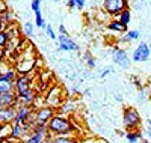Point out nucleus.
Listing matches in <instances>:
<instances>
[{
	"label": "nucleus",
	"mask_w": 151,
	"mask_h": 143,
	"mask_svg": "<svg viewBox=\"0 0 151 143\" xmlns=\"http://www.w3.org/2000/svg\"><path fill=\"white\" fill-rule=\"evenodd\" d=\"M48 133L52 136H67V134H73L74 133V124L67 118V116L62 114H55L52 119L47 124Z\"/></svg>",
	"instance_id": "obj_1"
},
{
	"label": "nucleus",
	"mask_w": 151,
	"mask_h": 143,
	"mask_svg": "<svg viewBox=\"0 0 151 143\" xmlns=\"http://www.w3.org/2000/svg\"><path fill=\"white\" fill-rule=\"evenodd\" d=\"M44 101H45V106L58 110L65 101V90H64V87L59 86V84L50 86L48 90L45 92V95H44Z\"/></svg>",
	"instance_id": "obj_2"
},
{
	"label": "nucleus",
	"mask_w": 151,
	"mask_h": 143,
	"mask_svg": "<svg viewBox=\"0 0 151 143\" xmlns=\"http://www.w3.org/2000/svg\"><path fill=\"white\" fill-rule=\"evenodd\" d=\"M141 124H142V118H141V113L137 112L136 107H125L124 109V112H122V125L127 131L141 128Z\"/></svg>",
	"instance_id": "obj_3"
},
{
	"label": "nucleus",
	"mask_w": 151,
	"mask_h": 143,
	"mask_svg": "<svg viewBox=\"0 0 151 143\" xmlns=\"http://www.w3.org/2000/svg\"><path fill=\"white\" fill-rule=\"evenodd\" d=\"M125 8H129V0H103V11L110 17L116 18Z\"/></svg>",
	"instance_id": "obj_4"
},
{
	"label": "nucleus",
	"mask_w": 151,
	"mask_h": 143,
	"mask_svg": "<svg viewBox=\"0 0 151 143\" xmlns=\"http://www.w3.org/2000/svg\"><path fill=\"white\" fill-rule=\"evenodd\" d=\"M110 54H112V62L115 65H118L119 68H122V69H129L130 68L132 59H130V56L127 54V51H125L124 48L113 47L110 50Z\"/></svg>",
	"instance_id": "obj_5"
},
{
	"label": "nucleus",
	"mask_w": 151,
	"mask_h": 143,
	"mask_svg": "<svg viewBox=\"0 0 151 143\" xmlns=\"http://www.w3.org/2000/svg\"><path fill=\"white\" fill-rule=\"evenodd\" d=\"M150 59H151V47L148 45V42H139L133 51L132 60L136 63H142V62H148Z\"/></svg>",
	"instance_id": "obj_6"
},
{
	"label": "nucleus",
	"mask_w": 151,
	"mask_h": 143,
	"mask_svg": "<svg viewBox=\"0 0 151 143\" xmlns=\"http://www.w3.org/2000/svg\"><path fill=\"white\" fill-rule=\"evenodd\" d=\"M33 75H35V69L30 71L27 75H18L17 77V80H15V94L17 97L24 94L26 90L32 89V83H33Z\"/></svg>",
	"instance_id": "obj_7"
},
{
	"label": "nucleus",
	"mask_w": 151,
	"mask_h": 143,
	"mask_svg": "<svg viewBox=\"0 0 151 143\" xmlns=\"http://www.w3.org/2000/svg\"><path fill=\"white\" fill-rule=\"evenodd\" d=\"M33 112L36 114V124L38 125H47L48 121L56 114V110L48 107V106H42V107H40L38 110H33Z\"/></svg>",
	"instance_id": "obj_8"
},
{
	"label": "nucleus",
	"mask_w": 151,
	"mask_h": 143,
	"mask_svg": "<svg viewBox=\"0 0 151 143\" xmlns=\"http://www.w3.org/2000/svg\"><path fill=\"white\" fill-rule=\"evenodd\" d=\"M14 68L17 71L18 75H27L30 71L35 69V59H24L20 57L17 60V63L14 65Z\"/></svg>",
	"instance_id": "obj_9"
},
{
	"label": "nucleus",
	"mask_w": 151,
	"mask_h": 143,
	"mask_svg": "<svg viewBox=\"0 0 151 143\" xmlns=\"http://www.w3.org/2000/svg\"><path fill=\"white\" fill-rule=\"evenodd\" d=\"M58 41H59V48L62 51H79V44L74 42L68 35H59Z\"/></svg>",
	"instance_id": "obj_10"
},
{
	"label": "nucleus",
	"mask_w": 151,
	"mask_h": 143,
	"mask_svg": "<svg viewBox=\"0 0 151 143\" xmlns=\"http://www.w3.org/2000/svg\"><path fill=\"white\" fill-rule=\"evenodd\" d=\"M17 113H15V119L12 124H26L29 114L32 113V107L23 106V104H17Z\"/></svg>",
	"instance_id": "obj_11"
},
{
	"label": "nucleus",
	"mask_w": 151,
	"mask_h": 143,
	"mask_svg": "<svg viewBox=\"0 0 151 143\" xmlns=\"http://www.w3.org/2000/svg\"><path fill=\"white\" fill-rule=\"evenodd\" d=\"M17 104H18V97L15 94V90L0 94V106L2 107H15Z\"/></svg>",
	"instance_id": "obj_12"
},
{
	"label": "nucleus",
	"mask_w": 151,
	"mask_h": 143,
	"mask_svg": "<svg viewBox=\"0 0 151 143\" xmlns=\"http://www.w3.org/2000/svg\"><path fill=\"white\" fill-rule=\"evenodd\" d=\"M17 107H3L0 112V124H12L15 119Z\"/></svg>",
	"instance_id": "obj_13"
},
{
	"label": "nucleus",
	"mask_w": 151,
	"mask_h": 143,
	"mask_svg": "<svg viewBox=\"0 0 151 143\" xmlns=\"http://www.w3.org/2000/svg\"><path fill=\"white\" fill-rule=\"evenodd\" d=\"M35 95H36V92H35L33 87L29 89V90H26L24 94L18 95V104H23V106L32 107V106H33V101H35Z\"/></svg>",
	"instance_id": "obj_14"
},
{
	"label": "nucleus",
	"mask_w": 151,
	"mask_h": 143,
	"mask_svg": "<svg viewBox=\"0 0 151 143\" xmlns=\"http://www.w3.org/2000/svg\"><path fill=\"white\" fill-rule=\"evenodd\" d=\"M74 110H76V104L71 99H65L64 104H62V106L56 110V113L58 114H62V116H67V118H68V114H71Z\"/></svg>",
	"instance_id": "obj_15"
},
{
	"label": "nucleus",
	"mask_w": 151,
	"mask_h": 143,
	"mask_svg": "<svg viewBox=\"0 0 151 143\" xmlns=\"http://www.w3.org/2000/svg\"><path fill=\"white\" fill-rule=\"evenodd\" d=\"M17 77H18V74H17L14 66H8L6 71H3L2 74H0V79L5 80V82H9V83H15Z\"/></svg>",
	"instance_id": "obj_16"
},
{
	"label": "nucleus",
	"mask_w": 151,
	"mask_h": 143,
	"mask_svg": "<svg viewBox=\"0 0 151 143\" xmlns=\"http://www.w3.org/2000/svg\"><path fill=\"white\" fill-rule=\"evenodd\" d=\"M107 29L112 32H116V33H125L127 32V26H124L122 23H119L116 18H112L107 23Z\"/></svg>",
	"instance_id": "obj_17"
},
{
	"label": "nucleus",
	"mask_w": 151,
	"mask_h": 143,
	"mask_svg": "<svg viewBox=\"0 0 151 143\" xmlns=\"http://www.w3.org/2000/svg\"><path fill=\"white\" fill-rule=\"evenodd\" d=\"M125 139H127L129 143H139L144 139V133L141 131V128L132 129V131H129L127 134H125Z\"/></svg>",
	"instance_id": "obj_18"
},
{
	"label": "nucleus",
	"mask_w": 151,
	"mask_h": 143,
	"mask_svg": "<svg viewBox=\"0 0 151 143\" xmlns=\"http://www.w3.org/2000/svg\"><path fill=\"white\" fill-rule=\"evenodd\" d=\"M52 143H79V139L74 137L73 134H67V136H53Z\"/></svg>",
	"instance_id": "obj_19"
},
{
	"label": "nucleus",
	"mask_w": 151,
	"mask_h": 143,
	"mask_svg": "<svg viewBox=\"0 0 151 143\" xmlns=\"http://www.w3.org/2000/svg\"><path fill=\"white\" fill-rule=\"evenodd\" d=\"M116 20L119 23H122L124 26H129L130 21H132V12H130V8H125L124 11L119 12V15L116 17Z\"/></svg>",
	"instance_id": "obj_20"
},
{
	"label": "nucleus",
	"mask_w": 151,
	"mask_h": 143,
	"mask_svg": "<svg viewBox=\"0 0 151 143\" xmlns=\"http://www.w3.org/2000/svg\"><path fill=\"white\" fill-rule=\"evenodd\" d=\"M12 133V124H0V140H8Z\"/></svg>",
	"instance_id": "obj_21"
},
{
	"label": "nucleus",
	"mask_w": 151,
	"mask_h": 143,
	"mask_svg": "<svg viewBox=\"0 0 151 143\" xmlns=\"http://www.w3.org/2000/svg\"><path fill=\"white\" fill-rule=\"evenodd\" d=\"M5 32L8 33L9 39H15V38H18V36H20V27H18V26H17L15 23H12V24L6 26Z\"/></svg>",
	"instance_id": "obj_22"
},
{
	"label": "nucleus",
	"mask_w": 151,
	"mask_h": 143,
	"mask_svg": "<svg viewBox=\"0 0 151 143\" xmlns=\"http://www.w3.org/2000/svg\"><path fill=\"white\" fill-rule=\"evenodd\" d=\"M83 60H85L86 66L89 68V69H94L95 68L97 62H95V57L91 54V51H85V53H83Z\"/></svg>",
	"instance_id": "obj_23"
},
{
	"label": "nucleus",
	"mask_w": 151,
	"mask_h": 143,
	"mask_svg": "<svg viewBox=\"0 0 151 143\" xmlns=\"http://www.w3.org/2000/svg\"><path fill=\"white\" fill-rule=\"evenodd\" d=\"M0 18H2V21H3L6 26H9V24L14 23V12L9 11V9H6V11H3V12H0Z\"/></svg>",
	"instance_id": "obj_24"
},
{
	"label": "nucleus",
	"mask_w": 151,
	"mask_h": 143,
	"mask_svg": "<svg viewBox=\"0 0 151 143\" xmlns=\"http://www.w3.org/2000/svg\"><path fill=\"white\" fill-rule=\"evenodd\" d=\"M18 45H20L18 38H15V39H9L8 44L5 45V53H14V51L18 48Z\"/></svg>",
	"instance_id": "obj_25"
},
{
	"label": "nucleus",
	"mask_w": 151,
	"mask_h": 143,
	"mask_svg": "<svg viewBox=\"0 0 151 143\" xmlns=\"http://www.w3.org/2000/svg\"><path fill=\"white\" fill-rule=\"evenodd\" d=\"M15 90V84L14 83H9L0 79V94H5V92H12Z\"/></svg>",
	"instance_id": "obj_26"
},
{
	"label": "nucleus",
	"mask_w": 151,
	"mask_h": 143,
	"mask_svg": "<svg viewBox=\"0 0 151 143\" xmlns=\"http://www.w3.org/2000/svg\"><path fill=\"white\" fill-rule=\"evenodd\" d=\"M35 26L36 27H40V29H45V21H44V17L41 14V11H36L35 12Z\"/></svg>",
	"instance_id": "obj_27"
},
{
	"label": "nucleus",
	"mask_w": 151,
	"mask_h": 143,
	"mask_svg": "<svg viewBox=\"0 0 151 143\" xmlns=\"http://www.w3.org/2000/svg\"><path fill=\"white\" fill-rule=\"evenodd\" d=\"M21 30H23V35H24V36L32 38V36H33V30H35V27H33V24H32V23L27 21V23H24V24H23V29H21Z\"/></svg>",
	"instance_id": "obj_28"
},
{
	"label": "nucleus",
	"mask_w": 151,
	"mask_h": 143,
	"mask_svg": "<svg viewBox=\"0 0 151 143\" xmlns=\"http://www.w3.org/2000/svg\"><path fill=\"white\" fill-rule=\"evenodd\" d=\"M8 41H9L8 33H6L5 30H0V47H3V48H5V45L8 44Z\"/></svg>",
	"instance_id": "obj_29"
},
{
	"label": "nucleus",
	"mask_w": 151,
	"mask_h": 143,
	"mask_svg": "<svg viewBox=\"0 0 151 143\" xmlns=\"http://www.w3.org/2000/svg\"><path fill=\"white\" fill-rule=\"evenodd\" d=\"M45 33H47V36L52 38V39H58V36L55 35V30H53V27H52V24H47V26H45Z\"/></svg>",
	"instance_id": "obj_30"
},
{
	"label": "nucleus",
	"mask_w": 151,
	"mask_h": 143,
	"mask_svg": "<svg viewBox=\"0 0 151 143\" xmlns=\"http://www.w3.org/2000/svg\"><path fill=\"white\" fill-rule=\"evenodd\" d=\"M41 2H42V0H32L30 8H32V11H33V12L41 11Z\"/></svg>",
	"instance_id": "obj_31"
},
{
	"label": "nucleus",
	"mask_w": 151,
	"mask_h": 143,
	"mask_svg": "<svg viewBox=\"0 0 151 143\" xmlns=\"http://www.w3.org/2000/svg\"><path fill=\"white\" fill-rule=\"evenodd\" d=\"M85 5H86V0H77V2H76V9L82 11L85 8Z\"/></svg>",
	"instance_id": "obj_32"
},
{
	"label": "nucleus",
	"mask_w": 151,
	"mask_h": 143,
	"mask_svg": "<svg viewBox=\"0 0 151 143\" xmlns=\"http://www.w3.org/2000/svg\"><path fill=\"white\" fill-rule=\"evenodd\" d=\"M110 72H112V69H110V68H104V69L101 71V74H100V79H104V77H106V75H109Z\"/></svg>",
	"instance_id": "obj_33"
},
{
	"label": "nucleus",
	"mask_w": 151,
	"mask_h": 143,
	"mask_svg": "<svg viewBox=\"0 0 151 143\" xmlns=\"http://www.w3.org/2000/svg\"><path fill=\"white\" fill-rule=\"evenodd\" d=\"M5 57H6V53H5V48L0 47V63L5 62Z\"/></svg>",
	"instance_id": "obj_34"
},
{
	"label": "nucleus",
	"mask_w": 151,
	"mask_h": 143,
	"mask_svg": "<svg viewBox=\"0 0 151 143\" xmlns=\"http://www.w3.org/2000/svg\"><path fill=\"white\" fill-rule=\"evenodd\" d=\"M76 2H77V0H67V6L70 9H76Z\"/></svg>",
	"instance_id": "obj_35"
},
{
	"label": "nucleus",
	"mask_w": 151,
	"mask_h": 143,
	"mask_svg": "<svg viewBox=\"0 0 151 143\" xmlns=\"http://www.w3.org/2000/svg\"><path fill=\"white\" fill-rule=\"evenodd\" d=\"M59 33H60V35H68V33H67V29L64 27V24L59 26Z\"/></svg>",
	"instance_id": "obj_36"
},
{
	"label": "nucleus",
	"mask_w": 151,
	"mask_h": 143,
	"mask_svg": "<svg viewBox=\"0 0 151 143\" xmlns=\"http://www.w3.org/2000/svg\"><path fill=\"white\" fill-rule=\"evenodd\" d=\"M6 29V24L2 21V18H0V30H5Z\"/></svg>",
	"instance_id": "obj_37"
},
{
	"label": "nucleus",
	"mask_w": 151,
	"mask_h": 143,
	"mask_svg": "<svg viewBox=\"0 0 151 143\" xmlns=\"http://www.w3.org/2000/svg\"><path fill=\"white\" fill-rule=\"evenodd\" d=\"M148 137L151 140V121H148Z\"/></svg>",
	"instance_id": "obj_38"
},
{
	"label": "nucleus",
	"mask_w": 151,
	"mask_h": 143,
	"mask_svg": "<svg viewBox=\"0 0 151 143\" xmlns=\"http://www.w3.org/2000/svg\"><path fill=\"white\" fill-rule=\"evenodd\" d=\"M73 92H74V94H77V92H79V87H77V86H74V87H73Z\"/></svg>",
	"instance_id": "obj_39"
},
{
	"label": "nucleus",
	"mask_w": 151,
	"mask_h": 143,
	"mask_svg": "<svg viewBox=\"0 0 151 143\" xmlns=\"http://www.w3.org/2000/svg\"><path fill=\"white\" fill-rule=\"evenodd\" d=\"M142 143H148V140H144V142H142Z\"/></svg>",
	"instance_id": "obj_40"
},
{
	"label": "nucleus",
	"mask_w": 151,
	"mask_h": 143,
	"mask_svg": "<svg viewBox=\"0 0 151 143\" xmlns=\"http://www.w3.org/2000/svg\"><path fill=\"white\" fill-rule=\"evenodd\" d=\"M2 110H3V107H2V106H0V112H2Z\"/></svg>",
	"instance_id": "obj_41"
},
{
	"label": "nucleus",
	"mask_w": 151,
	"mask_h": 143,
	"mask_svg": "<svg viewBox=\"0 0 151 143\" xmlns=\"http://www.w3.org/2000/svg\"><path fill=\"white\" fill-rule=\"evenodd\" d=\"M56 2H59V0H56Z\"/></svg>",
	"instance_id": "obj_42"
}]
</instances>
